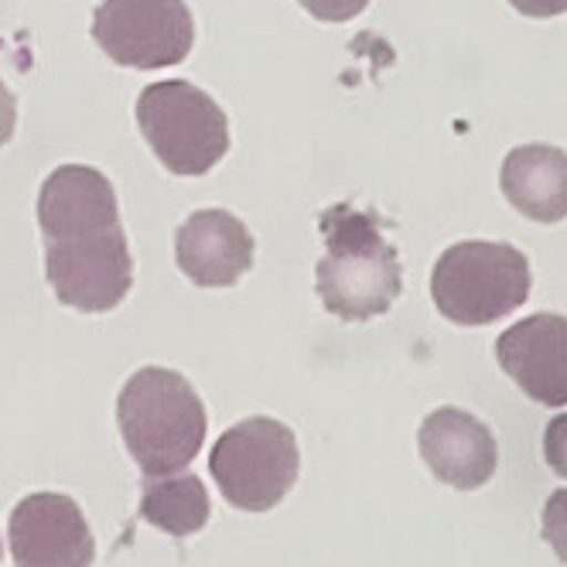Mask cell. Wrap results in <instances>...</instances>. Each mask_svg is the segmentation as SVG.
I'll return each instance as SVG.
<instances>
[{
	"instance_id": "cell-1",
	"label": "cell",
	"mask_w": 567,
	"mask_h": 567,
	"mask_svg": "<svg viewBox=\"0 0 567 567\" xmlns=\"http://www.w3.org/2000/svg\"><path fill=\"white\" fill-rule=\"evenodd\" d=\"M116 424L147 478L185 472L206 441V408L192 383L165 367L137 370L116 396Z\"/></svg>"
},
{
	"instance_id": "cell-2",
	"label": "cell",
	"mask_w": 567,
	"mask_h": 567,
	"mask_svg": "<svg viewBox=\"0 0 567 567\" xmlns=\"http://www.w3.org/2000/svg\"><path fill=\"white\" fill-rule=\"evenodd\" d=\"M326 257L315 267L318 298L342 321H370L390 311L403 291L396 250L386 243L380 219L352 206L321 216Z\"/></svg>"
},
{
	"instance_id": "cell-3",
	"label": "cell",
	"mask_w": 567,
	"mask_h": 567,
	"mask_svg": "<svg viewBox=\"0 0 567 567\" xmlns=\"http://www.w3.org/2000/svg\"><path fill=\"white\" fill-rule=\"evenodd\" d=\"M534 274L509 243L465 239L449 247L431 274V298L437 311L462 329L493 326L530 298Z\"/></svg>"
},
{
	"instance_id": "cell-4",
	"label": "cell",
	"mask_w": 567,
	"mask_h": 567,
	"mask_svg": "<svg viewBox=\"0 0 567 567\" xmlns=\"http://www.w3.org/2000/svg\"><path fill=\"white\" fill-rule=\"evenodd\" d=\"M137 127L161 165L182 178L213 172L229 151L223 106L188 79H165L141 90Z\"/></svg>"
},
{
	"instance_id": "cell-5",
	"label": "cell",
	"mask_w": 567,
	"mask_h": 567,
	"mask_svg": "<svg viewBox=\"0 0 567 567\" xmlns=\"http://www.w3.org/2000/svg\"><path fill=\"white\" fill-rule=\"evenodd\" d=\"M301 468L298 437L274 417H247L233 424L209 455V475L229 506L267 513L295 489Z\"/></svg>"
},
{
	"instance_id": "cell-6",
	"label": "cell",
	"mask_w": 567,
	"mask_h": 567,
	"mask_svg": "<svg viewBox=\"0 0 567 567\" xmlns=\"http://www.w3.org/2000/svg\"><path fill=\"white\" fill-rule=\"evenodd\" d=\"M93 42L124 69H168L188 59L195 21L185 0H103Z\"/></svg>"
},
{
	"instance_id": "cell-7",
	"label": "cell",
	"mask_w": 567,
	"mask_h": 567,
	"mask_svg": "<svg viewBox=\"0 0 567 567\" xmlns=\"http://www.w3.org/2000/svg\"><path fill=\"white\" fill-rule=\"evenodd\" d=\"M45 274L62 305L75 311H113L134 284V257L124 226L45 239Z\"/></svg>"
},
{
	"instance_id": "cell-8",
	"label": "cell",
	"mask_w": 567,
	"mask_h": 567,
	"mask_svg": "<svg viewBox=\"0 0 567 567\" xmlns=\"http://www.w3.org/2000/svg\"><path fill=\"white\" fill-rule=\"evenodd\" d=\"M11 557L14 567H93L96 544L72 496L31 493L11 509Z\"/></svg>"
},
{
	"instance_id": "cell-9",
	"label": "cell",
	"mask_w": 567,
	"mask_h": 567,
	"mask_svg": "<svg viewBox=\"0 0 567 567\" xmlns=\"http://www.w3.org/2000/svg\"><path fill=\"white\" fill-rule=\"evenodd\" d=\"M503 373L540 408H567V318L540 311L496 339Z\"/></svg>"
},
{
	"instance_id": "cell-10",
	"label": "cell",
	"mask_w": 567,
	"mask_h": 567,
	"mask_svg": "<svg viewBox=\"0 0 567 567\" xmlns=\"http://www.w3.org/2000/svg\"><path fill=\"white\" fill-rule=\"evenodd\" d=\"M417 449L431 475L458 493H475L499 468V444L478 417L458 408H437L417 431Z\"/></svg>"
},
{
	"instance_id": "cell-11",
	"label": "cell",
	"mask_w": 567,
	"mask_h": 567,
	"mask_svg": "<svg viewBox=\"0 0 567 567\" xmlns=\"http://www.w3.org/2000/svg\"><path fill=\"white\" fill-rule=\"evenodd\" d=\"M175 260L202 288H229L254 267V236L233 213L202 209L175 233Z\"/></svg>"
},
{
	"instance_id": "cell-12",
	"label": "cell",
	"mask_w": 567,
	"mask_h": 567,
	"mask_svg": "<svg viewBox=\"0 0 567 567\" xmlns=\"http://www.w3.org/2000/svg\"><path fill=\"white\" fill-rule=\"evenodd\" d=\"M38 226L45 239H72L120 226V206L110 178L90 165L55 168L38 192Z\"/></svg>"
},
{
	"instance_id": "cell-13",
	"label": "cell",
	"mask_w": 567,
	"mask_h": 567,
	"mask_svg": "<svg viewBox=\"0 0 567 567\" xmlns=\"http://www.w3.org/2000/svg\"><path fill=\"white\" fill-rule=\"evenodd\" d=\"M509 206L534 223L567 219V154L554 144H523L503 161L499 175Z\"/></svg>"
},
{
	"instance_id": "cell-14",
	"label": "cell",
	"mask_w": 567,
	"mask_h": 567,
	"mask_svg": "<svg viewBox=\"0 0 567 567\" xmlns=\"http://www.w3.org/2000/svg\"><path fill=\"white\" fill-rule=\"evenodd\" d=\"M209 513H213V503L198 475L175 472V475L144 478L141 516L154 523L161 534L192 537L209 523Z\"/></svg>"
},
{
	"instance_id": "cell-15",
	"label": "cell",
	"mask_w": 567,
	"mask_h": 567,
	"mask_svg": "<svg viewBox=\"0 0 567 567\" xmlns=\"http://www.w3.org/2000/svg\"><path fill=\"white\" fill-rule=\"evenodd\" d=\"M544 540L554 547L557 560L567 564V489H557L544 503Z\"/></svg>"
},
{
	"instance_id": "cell-16",
	"label": "cell",
	"mask_w": 567,
	"mask_h": 567,
	"mask_svg": "<svg viewBox=\"0 0 567 567\" xmlns=\"http://www.w3.org/2000/svg\"><path fill=\"white\" fill-rule=\"evenodd\" d=\"M301 8L318 21L342 24V21H352L355 14L367 11L370 0H301Z\"/></svg>"
},
{
	"instance_id": "cell-17",
	"label": "cell",
	"mask_w": 567,
	"mask_h": 567,
	"mask_svg": "<svg viewBox=\"0 0 567 567\" xmlns=\"http://www.w3.org/2000/svg\"><path fill=\"white\" fill-rule=\"evenodd\" d=\"M544 458L560 478H567V414H557L547 424V431H544Z\"/></svg>"
},
{
	"instance_id": "cell-18",
	"label": "cell",
	"mask_w": 567,
	"mask_h": 567,
	"mask_svg": "<svg viewBox=\"0 0 567 567\" xmlns=\"http://www.w3.org/2000/svg\"><path fill=\"white\" fill-rule=\"evenodd\" d=\"M523 18H557L567 14V0H509Z\"/></svg>"
},
{
	"instance_id": "cell-19",
	"label": "cell",
	"mask_w": 567,
	"mask_h": 567,
	"mask_svg": "<svg viewBox=\"0 0 567 567\" xmlns=\"http://www.w3.org/2000/svg\"><path fill=\"white\" fill-rule=\"evenodd\" d=\"M14 127H18V100L4 83H0V147L14 137Z\"/></svg>"
},
{
	"instance_id": "cell-20",
	"label": "cell",
	"mask_w": 567,
	"mask_h": 567,
	"mask_svg": "<svg viewBox=\"0 0 567 567\" xmlns=\"http://www.w3.org/2000/svg\"><path fill=\"white\" fill-rule=\"evenodd\" d=\"M0 557H4V544H0Z\"/></svg>"
}]
</instances>
